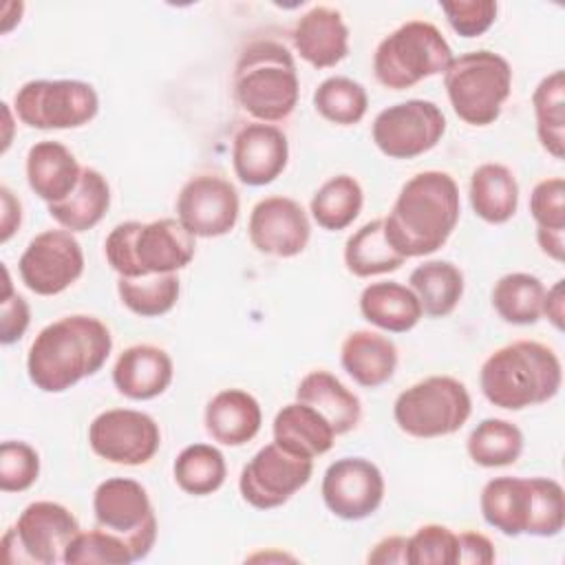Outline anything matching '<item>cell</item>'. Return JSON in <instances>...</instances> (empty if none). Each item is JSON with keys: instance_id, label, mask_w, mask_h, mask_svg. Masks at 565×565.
I'll return each instance as SVG.
<instances>
[{"instance_id": "6da1fadb", "label": "cell", "mask_w": 565, "mask_h": 565, "mask_svg": "<svg viewBox=\"0 0 565 565\" xmlns=\"http://www.w3.org/2000/svg\"><path fill=\"white\" fill-rule=\"evenodd\" d=\"M461 212L457 181L441 170L411 177L384 216L388 243L404 256H428L446 245Z\"/></svg>"}, {"instance_id": "7a4b0ae2", "label": "cell", "mask_w": 565, "mask_h": 565, "mask_svg": "<svg viewBox=\"0 0 565 565\" xmlns=\"http://www.w3.org/2000/svg\"><path fill=\"white\" fill-rule=\"evenodd\" d=\"M113 351L110 329L95 316L75 313L46 324L29 347L26 373L35 388L64 393L95 375Z\"/></svg>"}, {"instance_id": "3957f363", "label": "cell", "mask_w": 565, "mask_h": 565, "mask_svg": "<svg viewBox=\"0 0 565 565\" xmlns=\"http://www.w3.org/2000/svg\"><path fill=\"white\" fill-rule=\"evenodd\" d=\"M483 397L505 411H523L552 399L563 384L554 349L536 340L510 342L486 358L479 373Z\"/></svg>"}, {"instance_id": "277c9868", "label": "cell", "mask_w": 565, "mask_h": 565, "mask_svg": "<svg viewBox=\"0 0 565 565\" xmlns=\"http://www.w3.org/2000/svg\"><path fill=\"white\" fill-rule=\"evenodd\" d=\"M483 521L505 536H556L565 525V492L550 477H494L479 497Z\"/></svg>"}, {"instance_id": "5b68a950", "label": "cell", "mask_w": 565, "mask_h": 565, "mask_svg": "<svg viewBox=\"0 0 565 565\" xmlns=\"http://www.w3.org/2000/svg\"><path fill=\"white\" fill-rule=\"evenodd\" d=\"M232 86L241 108L256 121H282L300 95L294 55L276 40H254L236 60Z\"/></svg>"}, {"instance_id": "8992f818", "label": "cell", "mask_w": 565, "mask_h": 565, "mask_svg": "<svg viewBox=\"0 0 565 565\" xmlns=\"http://www.w3.org/2000/svg\"><path fill=\"white\" fill-rule=\"evenodd\" d=\"M194 252L196 241L179 218L126 221L115 225L104 241L106 260L121 278L177 274L190 265Z\"/></svg>"}, {"instance_id": "52a82bcc", "label": "cell", "mask_w": 565, "mask_h": 565, "mask_svg": "<svg viewBox=\"0 0 565 565\" xmlns=\"http://www.w3.org/2000/svg\"><path fill=\"white\" fill-rule=\"evenodd\" d=\"M444 86L455 115L470 126H490L499 119L512 90V68L494 51H470L452 57L444 71Z\"/></svg>"}, {"instance_id": "ba28073f", "label": "cell", "mask_w": 565, "mask_h": 565, "mask_svg": "<svg viewBox=\"0 0 565 565\" xmlns=\"http://www.w3.org/2000/svg\"><path fill=\"white\" fill-rule=\"evenodd\" d=\"M452 62V49L441 31L426 20H408L375 49L373 71L382 86L404 90L439 75Z\"/></svg>"}, {"instance_id": "9c48e42d", "label": "cell", "mask_w": 565, "mask_h": 565, "mask_svg": "<svg viewBox=\"0 0 565 565\" xmlns=\"http://www.w3.org/2000/svg\"><path fill=\"white\" fill-rule=\"evenodd\" d=\"M472 413V399L463 382L450 375H430L402 391L393 404V417L402 433L417 439L457 433Z\"/></svg>"}, {"instance_id": "30bf717a", "label": "cell", "mask_w": 565, "mask_h": 565, "mask_svg": "<svg viewBox=\"0 0 565 565\" xmlns=\"http://www.w3.org/2000/svg\"><path fill=\"white\" fill-rule=\"evenodd\" d=\"M79 532L75 514L55 501L29 503L15 525L2 536V558L7 563H31V565H55L64 563L68 543Z\"/></svg>"}, {"instance_id": "8fae6325", "label": "cell", "mask_w": 565, "mask_h": 565, "mask_svg": "<svg viewBox=\"0 0 565 565\" xmlns=\"http://www.w3.org/2000/svg\"><path fill=\"white\" fill-rule=\"evenodd\" d=\"M18 119L38 130L86 126L99 110V97L82 79H31L13 95Z\"/></svg>"}, {"instance_id": "7c38bea8", "label": "cell", "mask_w": 565, "mask_h": 565, "mask_svg": "<svg viewBox=\"0 0 565 565\" xmlns=\"http://www.w3.org/2000/svg\"><path fill=\"white\" fill-rule=\"evenodd\" d=\"M93 512L99 527L128 543L135 561L146 558L154 547L157 514L139 481L128 477L102 481L93 494Z\"/></svg>"}, {"instance_id": "4fadbf2b", "label": "cell", "mask_w": 565, "mask_h": 565, "mask_svg": "<svg viewBox=\"0 0 565 565\" xmlns=\"http://www.w3.org/2000/svg\"><path fill=\"white\" fill-rule=\"evenodd\" d=\"M446 132V117L435 102L406 99L377 113L373 143L388 159H415L433 150Z\"/></svg>"}, {"instance_id": "5bb4252c", "label": "cell", "mask_w": 565, "mask_h": 565, "mask_svg": "<svg viewBox=\"0 0 565 565\" xmlns=\"http://www.w3.org/2000/svg\"><path fill=\"white\" fill-rule=\"evenodd\" d=\"M313 472V459L289 452L271 441L263 446L241 470V497L256 510H274L305 488Z\"/></svg>"}, {"instance_id": "9a60e30c", "label": "cell", "mask_w": 565, "mask_h": 565, "mask_svg": "<svg viewBox=\"0 0 565 565\" xmlns=\"http://www.w3.org/2000/svg\"><path fill=\"white\" fill-rule=\"evenodd\" d=\"M26 289L38 296L66 291L84 271V252L68 230H46L33 236L18 260Z\"/></svg>"}, {"instance_id": "2e32d148", "label": "cell", "mask_w": 565, "mask_h": 565, "mask_svg": "<svg viewBox=\"0 0 565 565\" xmlns=\"http://www.w3.org/2000/svg\"><path fill=\"white\" fill-rule=\"evenodd\" d=\"M88 444L93 452L117 466L148 463L159 446V424L135 408H108L88 426Z\"/></svg>"}, {"instance_id": "e0dca14e", "label": "cell", "mask_w": 565, "mask_h": 565, "mask_svg": "<svg viewBox=\"0 0 565 565\" xmlns=\"http://www.w3.org/2000/svg\"><path fill=\"white\" fill-rule=\"evenodd\" d=\"M241 199L225 177L201 172L190 177L177 196V218L196 238H216L234 230Z\"/></svg>"}, {"instance_id": "ac0fdd59", "label": "cell", "mask_w": 565, "mask_h": 565, "mask_svg": "<svg viewBox=\"0 0 565 565\" xmlns=\"http://www.w3.org/2000/svg\"><path fill=\"white\" fill-rule=\"evenodd\" d=\"M320 490L331 514L344 521H362L382 505L384 477L364 457H342L324 470Z\"/></svg>"}, {"instance_id": "d6986e66", "label": "cell", "mask_w": 565, "mask_h": 565, "mask_svg": "<svg viewBox=\"0 0 565 565\" xmlns=\"http://www.w3.org/2000/svg\"><path fill=\"white\" fill-rule=\"evenodd\" d=\"M249 243L267 256L291 258L305 252L311 225L302 205L289 196H265L249 214Z\"/></svg>"}, {"instance_id": "ffe728a7", "label": "cell", "mask_w": 565, "mask_h": 565, "mask_svg": "<svg viewBox=\"0 0 565 565\" xmlns=\"http://www.w3.org/2000/svg\"><path fill=\"white\" fill-rule=\"evenodd\" d=\"M289 161L287 135L274 126L254 121L243 126L232 143V166L241 183L260 188L276 181Z\"/></svg>"}, {"instance_id": "44dd1931", "label": "cell", "mask_w": 565, "mask_h": 565, "mask_svg": "<svg viewBox=\"0 0 565 565\" xmlns=\"http://www.w3.org/2000/svg\"><path fill=\"white\" fill-rule=\"evenodd\" d=\"M294 46L313 68H331L349 53V26L342 13L327 4H316L294 24Z\"/></svg>"}, {"instance_id": "7402d4cb", "label": "cell", "mask_w": 565, "mask_h": 565, "mask_svg": "<svg viewBox=\"0 0 565 565\" xmlns=\"http://www.w3.org/2000/svg\"><path fill=\"white\" fill-rule=\"evenodd\" d=\"M172 358L154 344H132L124 349L113 366L115 388L137 402L159 397L172 382Z\"/></svg>"}, {"instance_id": "603a6c76", "label": "cell", "mask_w": 565, "mask_h": 565, "mask_svg": "<svg viewBox=\"0 0 565 565\" xmlns=\"http://www.w3.org/2000/svg\"><path fill=\"white\" fill-rule=\"evenodd\" d=\"M205 430L223 446H243L252 441L263 424L258 399L243 388L218 391L205 406Z\"/></svg>"}, {"instance_id": "cb8c5ba5", "label": "cell", "mask_w": 565, "mask_h": 565, "mask_svg": "<svg viewBox=\"0 0 565 565\" xmlns=\"http://www.w3.org/2000/svg\"><path fill=\"white\" fill-rule=\"evenodd\" d=\"M82 174L75 154L60 141H38L26 152V181L29 188L46 203L66 199Z\"/></svg>"}, {"instance_id": "d4e9b609", "label": "cell", "mask_w": 565, "mask_h": 565, "mask_svg": "<svg viewBox=\"0 0 565 565\" xmlns=\"http://www.w3.org/2000/svg\"><path fill=\"white\" fill-rule=\"evenodd\" d=\"M340 364L364 388H377L386 384L397 369V347L391 338L358 329L351 331L340 347Z\"/></svg>"}, {"instance_id": "484cf974", "label": "cell", "mask_w": 565, "mask_h": 565, "mask_svg": "<svg viewBox=\"0 0 565 565\" xmlns=\"http://www.w3.org/2000/svg\"><path fill=\"white\" fill-rule=\"evenodd\" d=\"M296 399L316 408L331 424L335 435L353 430L362 419V404L358 395L324 369L309 371L298 382Z\"/></svg>"}, {"instance_id": "4316f807", "label": "cell", "mask_w": 565, "mask_h": 565, "mask_svg": "<svg viewBox=\"0 0 565 565\" xmlns=\"http://www.w3.org/2000/svg\"><path fill=\"white\" fill-rule=\"evenodd\" d=\"M274 441L289 452L316 459L331 450L335 430L331 424L309 404L291 402L282 406L274 417Z\"/></svg>"}, {"instance_id": "83f0119b", "label": "cell", "mask_w": 565, "mask_h": 565, "mask_svg": "<svg viewBox=\"0 0 565 565\" xmlns=\"http://www.w3.org/2000/svg\"><path fill=\"white\" fill-rule=\"evenodd\" d=\"M360 311L366 322L388 333H406L424 316L413 289L395 280L366 285L360 294Z\"/></svg>"}, {"instance_id": "f1b7e54d", "label": "cell", "mask_w": 565, "mask_h": 565, "mask_svg": "<svg viewBox=\"0 0 565 565\" xmlns=\"http://www.w3.org/2000/svg\"><path fill=\"white\" fill-rule=\"evenodd\" d=\"M108 207H110V185L106 177L99 170L84 166L75 190L66 199L57 203H49V214L64 230L75 234V232H86L95 227L106 216Z\"/></svg>"}, {"instance_id": "f546056e", "label": "cell", "mask_w": 565, "mask_h": 565, "mask_svg": "<svg viewBox=\"0 0 565 565\" xmlns=\"http://www.w3.org/2000/svg\"><path fill=\"white\" fill-rule=\"evenodd\" d=\"M470 205L492 225L508 223L519 205V183L503 163H481L470 177Z\"/></svg>"}, {"instance_id": "4dcf8cb0", "label": "cell", "mask_w": 565, "mask_h": 565, "mask_svg": "<svg viewBox=\"0 0 565 565\" xmlns=\"http://www.w3.org/2000/svg\"><path fill=\"white\" fill-rule=\"evenodd\" d=\"M408 287L426 316L444 318L455 311L463 296V274L450 260H426L411 271Z\"/></svg>"}, {"instance_id": "1f68e13d", "label": "cell", "mask_w": 565, "mask_h": 565, "mask_svg": "<svg viewBox=\"0 0 565 565\" xmlns=\"http://www.w3.org/2000/svg\"><path fill=\"white\" fill-rule=\"evenodd\" d=\"M404 256L388 243L384 234V218L364 223L347 238L344 265L358 278L395 271L404 265Z\"/></svg>"}, {"instance_id": "d6a6232c", "label": "cell", "mask_w": 565, "mask_h": 565, "mask_svg": "<svg viewBox=\"0 0 565 565\" xmlns=\"http://www.w3.org/2000/svg\"><path fill=\"white\" fill-rule=\"evenodd\" d=\"M545 285L525 271L501 276L492 287V307L510 324H534L543 318Z\"/></svg>"}, {"instance_id": "836d02e7", "label": "cell", "mask_w": 565, "mask_h": 565, "mask_svg": "<svg viewBox=\"0 0 565 565\" xmlns=\"http://www.w3.org/2000/svg\"><path fill=\"white\" fill-rule=\"evenodd\" d=\"M362 203V185L351 174H335L313 192L309 207L313 221L322 230L338 232L349 227L358 218Z\"/></svg>"}, {"instance_id": "e575fe53", "label": "cell", "mask_w": 565, "mask_h": 565, "mask_svg": "<svg viewBox=\"0 0 565 565\" xmlns=\"http://www.w3.org/2000/svg\"><path fill=\"white\" fill-rule=\"evenodd\" d=\"M536 135L554 159L565 157V73L554 71L539 82L532 93Z\"/></svg>"}, {"instance_id": "d590c367", "label": "cell", "mask_w": 565, "mask_h": 565, "mask_svg": "<svg viewBox=\"0 0 565 565\" xmlns=\"http://www.w3.org/2000/svg\"><path fill=\"white\" fill-rule=\"evenodd\" d=\"M172 475L183 492L194 497H207L225 483L227 463L216 446L190 444L177 455Z\"/></svg>"}, {"instance_id": "8d00e7d4", "label": "cell", "mask_w": 565, "mask_h": 565, "mask_svg": "<svg viewBox=\"0 0 565 565\" xmlns=\"http://www.w3.org/2000/svg\"><path fill=\"white\" fill-rule=\"evenodd\" d=\"M466 450L477 466L503 468L521 457L523 433L508 419L488 417L472 428Z\"/></svg>"}, {"instance_id": "74e56055", "label": "cell", "mask_w": 565, "mask_h": 565, "mask_svg": "<svg viewBox=\"0 0 565 565\" xmlns=\"http://www.w3.org/2000/svg\"><path fill=\"white\" fill-rule=\"evenodd\" d=\"M179 276L177 274H150L137 278L117 280V294L126 309L141 318H157L168 313L179 300Z\"/></svg>"}, {"instance_id": "f35d334b", "label": "cell", "mask_w": 565, "mask_h": 565, "mask_svg": "<svg viewBox=\"0 0 565 565\" xmlns=\"http://www.w3.org/2000/svg\"><path fill=\"white\" fill-rule=\"evenodd\" d=\"M313 106L320 117L338 126H353L362 121L369 108L366 88L344 75L327 77L313 93Z\"/></svg>"}, {"instance_id": "ab89813d", "label": "cell", "mask_w": 565, "mask_h": 565, "mask_svg": "<svg viewBox=\"0 0 565 565\" xmlns=\"http://www.w3.org/2000/svg\"><path fill=\"white\" fill-rule=\"evenodd\" d=\"M64 563L68 565H95V563H106V565H130L135 563L132 550L124 539L117 534L95 527L88 532H77L75 539L68 543Z\"/></svg>"}, {"instance_id": "60d3db41", "label": "cell", "mask_w": 565, "mask_h": 565, "mask_svg": "<svg viewBox=\"0 0 565 565\" xmlns=\"http://www.w3.org/2000/svg\"><path fill=\"white\" fill-rule=\"evenodd\" d=\"M459 543L457 534L439 523H426L408 536L406 563L408 565H457Z\"/></svg>"}, {"instance_id": "b9f144b4", "label": "cell", "mask_w": 565, "mask_h": 565, "mask_svg": "<svg viewBox=\"0 0 565 565\" xmlns=\"http://www.w3.org/2000/svg\"><path fill=\"white\" fill-rule=\"evenodd\" d=\"M40 475V455L26 441L7 439L0 446V490L24 492Z\"/></svg>"}, {"instance_id": "7bdbcfd3", "label": "cell", "mask_w": 565, "mask_h": 565, "mask_svg": "<svg viewBox=\"0 0 565 565\" xmlns=\"http://www.w3.org/2000/svg\"><path fill=\"white\" fill-rule=\"evenodd\" d=\"M530 214L541 232H565V181L543 179L530 194Z\"/></svg>"}, {"instance_id": "ee69618b", "label": "cell", "mask_w": 565, "mask_h": 565, "mask_svg": "<svg viewBox=\"0 0 565 565\" xmlns=\"http://www.w3.org/2000/svg\"><path fill=\"white\" fill-rule=\"evenodd\" d=\"M448 24L461 38L483 35L497 20L499 4L492 0H448L439 4Z\"/></svg>"}, {"instance_id": "f6af8a7d", "label": "cell", "mask_w": 565, "mask_h": 565, "mask_svg": "<svg viewBox=\"0 0 565 565\" xmlns=\"http://www.w3.org/2000/svg\"><path fill=\"white\" fill-rule=\"evenodd\" d=\"M2 271H4V289L0 296V342L13 344L24 335L31 320V311L26 300L13 291L7 267Z\"/></svg>"}, {"instance_id": "bcb514c9", "label": "cell", "mask_w": 565, "mask_h": 565, "mask_svg": "<svg viewBox=\"0 0 565 565\" xmlns=\"http://www.w3.org/2000/svg\"><path fill=\"white\" fill-rule=\"evenodd\" d=\"M459 554L457 563H472V565H490L497 558L492 541L481 532H459L457 534Z\"/></svg>"}, {"instance_id": "7dc6e473", "label": "cell", "mask_w": 565, "mask_h": 565, "mask_svg": "<svg viewBox=\"0 0 565 565\" xmlns=\"http://www.w3.org/2000/svg\"><path fill=\"white\" fill-rule=\"evenodd\" d=\"M0 243H7L22 221V205L7 185H0Z\"/></svg>"}, {"instance_id": "c3c4849f", "label": "cell", "mask_w": 565, "mask_h": 565, "mask_svg": "<svg viewBox=\"0 0 565 565\" xmlns=\"http://www.w3.org/2000/svg\"><path fill=\"white\" fill-rule=\"evenodd\" d=\"M406 545H408V536H399V534L386 536L373 545L366 561L377 563V565H386V563H404L406 565Z\"/></svg>"}, {"instance_id": "681fc988", "label": "cell", "mask_w": 565, "mask_h": 565, "mask_svg": "<svg viewBox=\"0 0 565 565\" xmlns=\"http://www.w3.org/2000/svg\"><path fill=\"white\" fill-rule=\"evenodd\" d=\"M543 316L563 331V318H565V280L558 278L550 289H545L543 298Z\"/></svg>"}, {"instance_id": "f907efd6", "label": "cell", "mask_w": 565, "mask_h": 565, "mask_svg": "<svg viewBox=\"0 0 565 565\" xmlns=\"http://www.w3.org/2000/svg\"><path fill=\"white\" fill-rule=\"evenodd\" d=\"M536 243H539L543 254H547L556 263H563V258H565V232H541V230H536Z\"/></svg>"}]
</instances>
